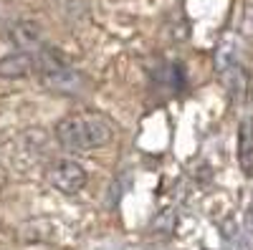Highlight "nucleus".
Masks as SVG:
<instances>
[{"mask_svg": "<svg viewBox=\"0 0 253 250\" xmlns=\"http://www.w3.org/2000/svg\"><path fill=\"white\" fill-rule=\"evenodd\" d=\"M114 137V127L99 111L69 114L56 124V142L69 152H91L107 147Z\"/></svg>", "mask_w": 253, "mask_h": 250, "instance_id": "1", "label": "nucleus"}, {"mask_svg": "<svg viewBox=\"0 0 253 250\" xmlns=\"http://www.w3.org/2000/svg\"><path fill=\"white\" fill-rule=\"evenodd\" d=\"M46 177H48L51 187H56L61 195H69V197L79 195L84 187H86V182H89L86 170H84L79 162H74V159H61V162L51 164Z\"/></svg>", "mask_w": 253, "mask_h": 250, "instance_id": "2", "label": "nucleus"}, {"mask_svg": "<svg viewBox=\"0 0 253 250\" xmlns=\"http://www.w3.org/2000/svg\"><path fill=\"white\" fill-rule=\"evenodd\" d=\"M5 33H8V40L23 53H38L41 48H43V31H41L38 23H33V20H10V23L5 26Z\"/></svg>", "mask_w": 253, "mask_h": 250, "instance_id": "3", "label": "nucleus"}, {"mask_svg": "<svg viewBox=\"0 0 253 250\" xmlns=\"http://www.w3.org/2000/svg\"><path fill=\"white\" fill-rule=\"evenodd\" d=\"M238 164L243 175H253V119L246 116L238 127Z\"/></svg>", "mask_w": 253, "mask_h": 250, "instance_id": "4", "label": "nucleus"}, {"mask_svg": "<svg viewBox=\"0 0 253 250\" xmlns=\"http://www.w3.org/2000/svg\"><path fill=\"white\" fill-rule=\"evenodd\" d=\"M33 69H36L33 56L31 53H23V51L10 53V56H5L3 61H0V76H5V78H23Z\"/></svg>", "mask_w": 253, "mask_h": 250, "instance_id": "5", "label": "nucleus"}, {"mask_svg": "<svg viewBox=\"0 0 253 250\" xmlns=\"http://www.w3.org/2000/svg\"><path fill=\"white\" fill-rule=\"evenodd\" d=\"M246 245L248 250H253V207L246 213Z\"/></svg>", "mask_w": 253, "mask_h": 250, "instance_id": "6", "label": "nucleus"}, {"mask_svg": "<svg viewBox=\"0 0 253 250\" xmlns=\"http://www.w3.org/2000/svg\"><path fill=\"white\" fill-rule=\"evenodd\" d=\"M8 23H10V20H8V10H5L3 3H0V28H5Z\"/></svg>", "mask_w": 253, "mask_h": 250, "instance_id": "7", "label": "nucleus"}]
</instances>
